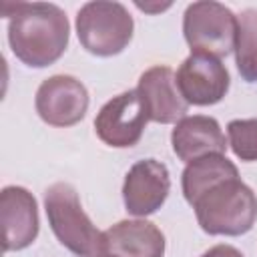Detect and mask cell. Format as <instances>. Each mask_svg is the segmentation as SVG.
Instances as JSON below:
<instances>
[{"label":"cell","mask_w":257,"mask_h":257,"mask_svg":"<svg viewBox=\"0 0 257 257\" xmlns=\"http://www.w3.org/2000/svg\"><path fill=\"white\" fill-rule=\"evenodd\" d=\"M175 78L185 102L195 106H211L221 102L231 84L229 70L221 58L203 52H191L181 62Z\"/></svg>","instance_id":"7"},{"label":"cell","mask_w":257,"mask_h":257,"mask_svg":"<svg viewBox=\"0 0 257 257\" xmlns=\"http://www.w3.org/2000/svg\"><path fill=\"white\" fill-rule=\"evenodd\" d=\"M44 211L52 233L70 253L78 257L104 253L102 233L84 213L78 193L70 183H54L44 191Z\"/></svg>","instance_id":"3"},{"label":"cell","mask_w":257,"mask_h":257,"mask_svg":"<svg viewBox=\"0 0 257 257\" xmlns=\"http://www.w3.org/2000/svg\"><path fill=\"white\" fill-rule=\"evenodd\" d=\"M193 209L205 233L239 237L251 231L257 221V195L237 177L209 189Z\"/></svg>","instance_id":"2"},{"label":"cell","mask_w":257,"mask_h":257,"mask_svg":"<svg viewBox=\"0 0 257 257\" xmlns=\"http://www.w3.org/2000/svg\"><path fill=\"white\" fill-rule=\"evenodd\" d=\"M239 171L237 167L225 157V155H207L201 157L193 163H189L183 171L181 177V187H183V197L185 201L193 207L199 197H203L209 189L215 185L237 179Z\"/></svg>","instance_id":"14"},{"label":"cell","mask_w":257,"mask_h":257,"mask_svg":"<svg viewBox=\"0 0 257 257\" xmlns=\"http://www.w3.org/2000/svg\"><path fill=\"white\" fill-rule=\"evenodd\" d=\"M0 223L4 229V251H20L38 237V205L34 195L16 185H8L0 193Z\"/></svg>","instance_id":"10"},{"label":"cell","mask_w":257,"mask_h":257,"mask_svg":"<svg viewBox=\"0 0 257 257\" xmlns=\"http://www.w3.org/2000/svg\"><path fill=\"white\" fill-rule=\"evenodd\" d=\"M171 145L187 165L207 155H223L229 147L217 118L205 114L183 116L171 133Z\"/></svg>","instance_id":"12"},{"label":"cell","mask_w":257,"mask_h":257,"mask_svg":"<svg viewBox=\"0 0 257 257\" xmlns=\"http://www.w3.org/2000/svg\"><path fill=\"white\" fill-rule=\"evenodd\" d=\"M201 257H243V253L239 249H235L233 245L221 243V245H215L209 251H205Z\"/></svg>","instance_id":"17"},{"label":"cell","mask_w":257,"mask_h":257,"mask_svg":"<svg viewBox=\"0 0 257 257\" xmlns=\"http://www.w3.org/2000/svg\"><path fill=\"white\" fill-rule=\"evenodd\" d=\"M149 122V114L139 90H126L100 106L94 118L96 137L114 149L135 147Z\"/></svg>","instance_id":"6"},{"label":"cell","mask_w":257,"mask_h":257,"mask_svg":"<svg viewBox=\"0 0 257 257\" xmlns=\"http://www.w3.org/2000/svg\"><path fill=\"white\" fill-rule=\"evenodd\" d=\"M135 22L120 2H86L76 14V34L82 48L94 56H114L133 38Z\"/></svg>","instance_id":"4"},{"label":"cell","mask_w":257,"mask_h":257,"mask_svg":"<svg viewBox=\"0 0 257 257\" xmlns=\"http://www.w3.org/2000/svg\"><path fill=\"white\" fill-rule=\"evenodd\" d=\"M171 191V177L165 163L157 159L137 161L122 183L124 209L135 217L153 215L163 207Z\"/></svg>","instance_id":"9"},{"label":"cell","mask_w":257,"mask_h":257,"mask_svg":"<svg viewBox=\"0 0 257 257\" xmlns=\"http://www.w3.org/2000/svg\"><path fill=\"white\" fill-rule=\"evenodd\" d=\"M104 253L112 257H165V235L145 219H124L102 233Z\"/></svg>","instance_id":"13"},{"label":"cell","mask_w":257,"mask_h":257,"mask_svg":"<svg viewBox=\"0 0 257 257\" xmlns=\"http://www.w3.org/2000/svg\"><path fill=\"white\" fill-rule=\"evenodd\" d=\"M96 257H112V255H108V253H100V255H96Z\"/></svg>","instance_id":"19"},{"label":"cell","mask_w":257,"mask_h":257,"mask_svg":"<svg viewBox=\"0 0 257 257\" xmlns=\"http://www.w3.org/2000/svg\"><path fill=\"white\" fill-rule=\"evenodd\" d=\"M227 143L237 159L257 161V118H235L227 124Z\"/></svg>","instance_id":"16"},{"label":"cell","mask_w":257,"mask_h":257,"mask_svg":"<svg viewBox=\"0 0 257 257\" xmlns=\"http://www.w3.org/2000/svg\"><path fill=\"white\" fill-rule=\"evenodd\" d=\"M235 64L243 80L257 82V10L253 8L237 16Z\"/></svg>","instance_id":"15"},{"label":"cell","mask_w":257,"mask_h":257,"mask_svg":"<svg viewBox=\"0 0 257 257\" xmlns=\"http://www.w3.org/2000/svg\"><path fill=\"white\" fill-rule=\"evenodd\" d=\"M8 18V44L12 54L32 68L54 64L68 46L70 24L62 8L50 2L2 4Z\"/></svg>","instance_id":"1"},{"label":"cell","mask_w":257,"mask_h":257,"mask_svg":"<svg viewBox=\"0 0 257 257\" xmlns=\"http://www.w3.org/2000/svg\"><path fill=\"white\" fill-rule=\"evenodd\" d=\"M169 6H171V2H167V4H143V2H137V8H141L145 12H161V10L169 8Z\"/></svg>","instance_id":"18"},{"label":"cell","mask_w":257,"mask_h":257,"mask_svg":"<svg viewBox=\"0 0 257 257\" xmlns=\"http://www.w3.org/2000/svg\"><path fill=\"white\" fill-rule=\"evenodd\" d=\"M34 106L46 124L60 128L74 126L88 110V90L70 74H54L40 82Z\"/></svg>","instance_id":"8"},{"label":"cell","mask_w":257,"mask_h":257,"mask_svg":"<svg viewBox=\"0 0 257 257\" xmlns=\"http://www.w3.org/2000/svg\"><path fill=\"white\" fill-rule=\"evenodd\" d=\"M183 34L191 52L223 58L235 50L237 16L221 2L199 0L189 4L185 10Z\"/></svg>","instance_id":"5"},{"label":"cell","mask_w":257,"mask_h":257,"mask_svg":"<svg viewBox=\"0 0 257 257\" xmlns=\"http://www.w3.org/2000/svg\"><path fill=\"white\" fill-rule=\"evenodd\" d=\"M137 90L145 102L149 120L153 122L177 124L189 108L177 88L175 72L165 64H157L145 70L139 78Z\"/></svg>","instance_id":"11"}]
</instances>
